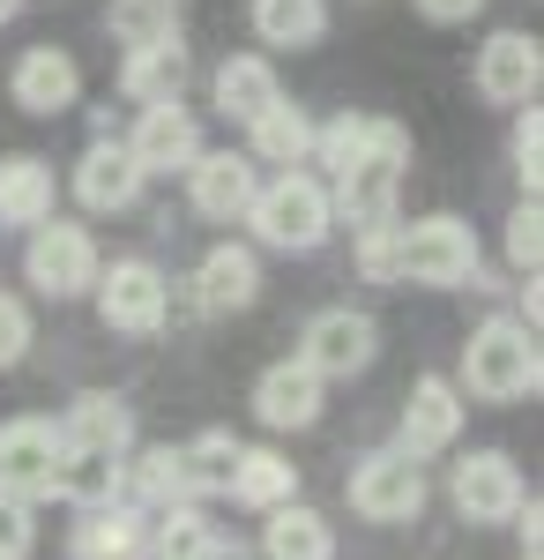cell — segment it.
<instances>
[{"instance_id":"1","label":"cell","mask_w":544,"mask_h":560,"mask_svg":"<svg viewBox=\"0 0 544 560\" xmlns=\"http://www.w3.org/2000/svg\"><path fill=\"white\" fill-rule=\"evenodd\" d=\"M537 329H522L515 314H493L485 329H470V345H462V396H477V404H515V396H530L537 388Z\"/></svg>"},{"instance_id":"2","label":"cell","mask_w":544,"mask_h":560,"mask_svg":"<svg viewBox=\"0 0 544 560\" xmlns=\"http://www.w3.org/2000/svg\"><path fill=\"white\" fill-rule=\"evenodd\" d=\"M395 284H425V292L477 284V232L448 210L418 217V224H395Z\"/></svg>"},{"instance_id":"3","label":"cell","mask_w":544,"mask_h":560,"mask_svg":"<svg viewBox=\"0 0 544 560\" xmlns=\"http://www.w3.org/2000/svg\"><path fill=\"white\" fill-rule=\"evenodd\" d=\"M247 224L261 232V247H284V255H314L321 240H329V187L314 173H284V179H269V187H253V202H247Z\"/></svg>"},{"instance_id":"4","label":"cell","mask_w":544,"mask_h":560,"mask_svg":"<svg viewBox=\"0 0 544 560\" xmlns=\"http://www.w3.org/2000/svg\"><path fill=\"white\" fill-rule=\"evenodd\" d=\"M403 165H411V135L395 128V120H374V150L351 165V173L335 179V202L358 232L366 224H395V187H403Z\"/></svg>"},{"instance_id":"5","label":"cell","mask_w":544,"mask_h":560,"mask_svg":"<svg viewBox=\"0 0 544 560\" xmlns=\"http://www.w3.org/2000/svg\"><path fill=\"white\" fill-rule=\"evenodd\" d=\"M97 240H90L83 224H60V217H45L31 224V247H23V277L38 284L45 300H83L90 284H97Z\"/></svg>"},{"instance_id":"6","label":"cell","mask_w":544,"mask_h":560,"mask_svg":"<svg viewBox=\"0 0 544 560\" xmlns=\"http://www.w3.org/2000/svg\"><path fill=\"white\" fill-rule=\"evenodd\" d=\"M60 471H68V441L52 419H8L0 427V493L45 501V493H60Z\"/></svg>"},{"instance_id":"7","label":"cell","mask_w":544,"mask_h":560,"mask_svg":"<svg viewBox=\"0 0 544 560\" xmlns=\"http://www.w3.org/2000/svg\"><path fill=\"white\" fill-rule=\"evenodd\" d=\"M97 322L105 329H120V337H157L172 314V284L150 269V261H113V269H97Z\"/></svg>"},{"instance_id":"8","label":"cell","mask_w":544,"mask_h":560,"mask_svg":"<svg viewBox=\"0 0 544 560\" xmlns=\"http://www.w3.org/2000/svg\"><path fill=\"white\" fill-rule=\"evenodd\" d=\"M374 359H380L374 314H351V306L314 314V322H306V337H298V366H306V374H321V382H351V374H366Z\"/></svg>"},{"instance_id":"9","label":"cell","mask_w":544,"mask_h":560,"mask_svg":"<svg viewBox=\"0 0 544 560\" xmlns=\"http://www.w3.org/2000/svg\"><path fill=\"white\" fill-rule=\"evenodd\" d=\"M351 509L366 523H411L425 509V471L403 448H374V456H358V471H351Z\"/></svg>"},{"instance_id":"10","label":"cell","mask_w":544,"mask_h":560,"mask_svg":"<svg viewBox=\"0 0 544 560\" xmlns=\"http://www.w3.org/2000/svg\"><path fill=\"white\" fill-rule=\"evenodd\" d=\"M456 509L462 523H515L522 516V501H530V486H522V471H515V456L507 448H470L456 464Z\"/></svg>"},{"instance_id":"11","label":"cell","mask_w":544,"mask_h":560,"mask_svg":"<svg viewBox=\"0 0 544 560\" xmlns=\"http://www.w3.org/2000/svg\"><path fill=\"white\" fill-rule=\"evenodd\" d=\"M462 433V388L440 382V374H425L418 388H411V404H403V427H395V448L411 456V464H425V456H448Z\"/></svg>"},{"instance_id":"12","label":"cell","mask_w":544,"mask_h":560,"mask_svg":"<svg viewBox=\"0 0 544 560\" xmlns=\"http://www.w3.org/2000/svg\"><path fill=\"white\" fill-rule=\"evenodd\" d=\"M537 83H544L537 38L500 31V38L477 45V97H485V105H537Z\"/></svg>"},{"instance_id":"13","label":"cell","mask_w":544,"mask_h":560,"mask_svg":"<svg viewBox=\"0 0 544 560\" xmlns=\"http://www.w3.org/2000/svg\"><path fill=\"white\" fill-rule=\"evenodd\" d=\"M60 441H68V456H113L120 464L127 448H134V411L113 388H83L68 404V419H60Z\"/></svg>"},{"instance_id":"14","label":"cell","mask_w":544,"mask_h":560,"mask_svg":"<svg viewBox=\"0 0 544 560\" xmlns=\"http://www.w3.org/2000/svg\"><path fill=\"white\" fill-rule=\"evenodd\" d=\"M253 158H239V150H202L194 165H187V195H194V210L210 217V224H232V217H247L253 202Z\"/></svg>"},{"instance_id":"15","label":"cell","mask_w":544,"mask_h":560,"mask_svg":"<svg viewBox=\"0 0 544 560\" xmlns=\"http://www.w3.org/2000/svg\"><path fill=\"white\" fill-rule=\"evenodd\" d=\"M127 158H134L142 173H187V165L202 158L194 113H187V105H142V128L127 142Z\"/></svg>"},{"instance_id":"16","label":"cell","mask_w":544,"mask_h":560,"mask_svg":"<svg viewBox=\"0 0 544 560\" xmlns=\"http://www.w3.org/2000/svg\"><path fill=\"white\" fill-rule=\"evenodd\" d=\"M8 90H15V105H23V113L52 120V113H68V105L83 97V68H75V60H68L60 45H31V52L15 60Z\"/></svg>"},{"instance_id":"17","label":"cell","mask_w":544,"mask_h":560,"mask_svg":"<svg viewBox=\"0 0 544 560\" xmlns=\"http://www.w3.org/2000/svg\"><path fill=\"white\" fill-rule=\"evenodd\" d=\"M68 553L75 560H150V516L127 509V501L83 509V523L68 530Z\"/></svg>"},{"instance_id":"18","label":"cell","mask_w":544,"mask_h":560,"mask_svg":"<svg viewBox=\"0 0 544 560\" xmlns=\"http://www.w3.org/2000/svg\"><path fill=\"white\" fill-rule=\"evenodd\" d=\"M194 300H202V314H247L253 300H261V261H253V247H210L202 255V269H194Z\"/></svg>"},{"instance_id":"19","label":"cell","mask_w":544,"mask_h":560,"mask_svg":"<svg viewBox=\"0 0 544 560\" xmlns=\"http://www.w3.org/2000/svg\"><path fill=\"white\" fill-rule=\"evenodd\" d=\"M253 411H261V427H314L321 419V374H306L298 359H276L261 382H253Z\"/></svg>"},{"instance_id":"20","label":"cell","mask_w":544,"mask_h":560,"mask_svg":"<svg viewBox=\"0 0 544 560\" xmlns=\"http://www.w3.org/2000/svg\"><path fill=\"white\" fill-rule=\"evenodd\" d=\"M142 179L150 173L127 158V142H90L75 165V195H83V210H127L142 195Z\"/></svg>"},{"instance_id":"21","label":"cell","mask_w":544,"mask_h":560,"mask_svg":"<svg viewBox=\"0 0 544 560\" xmlns=\"http://www.w3.org/2000/svg\"><path fill=\"white\" fill-rule=\"evenodd\" d=\"M187 75H194V60H187V45L165 38V45H134L120 68V90L134 97V105H179V90H187Z\"/></svg>"},{"instance_id":"22","label":"cell","mask_w":544,"mask_h":560,"mask_svg":"<svg viewBox=\"0 0 544 560\" xmlns=\"http://www.w3.org/2000/svg\"><path fill=\"white\" fill-rule=\"evenodd\" d=\"M261 553L269 560H335V530H329L321 509L284 501V509H269V523H261Z\"/></svg>"},{"instance_id":"23","label":"cell","mask_w":544,"mask_h":560,"mask_svg":"<svg viewBox=\"0 0 544 560\" xmlns=\"http://www.w3.org/2000/svg\"><path fill=\"white\" fill-rule=\"evenodd\" d=\"M52 217V165L45 158H0V224H15V232H31Z\"/></svg>"},{"instance_id":"24","label":"cell","mask_w":544,"mask_h":560,"mask_svg":"<svg viewBox=\"0 0 544 560\" xmlns=\"http://www.w3.org/2000/svg\"><path fill=\"white\" fill-rule=\"evenodd\" d=\"M253 38L276 52H306L329 38V0H253Z\"/></svg>"},{"instance_id":"25","label":"cell","mask_w":544,"mask_h":560,"mask_svg":"<svg viewBox=\"0 0 544 560\" xmlns=\"http://www.w3.org/2000/svg\"><path fill=\"white\" fill-rule=\"evenodd\" d=\"M284 90H276V68L261 60V52H232L224 68H216V113L224 120H253V113H269Z\"/></svg>"},{"instance_id":"26","label":"cell","mask_w":544,"mask_h":560,"mask_svg":"<svg viewBox=\"0 0 544 560\" xmlns=\"http://www.w3.org/2000/svg\"><path fill=\"white\" fill-rule=\"evenodd\" d=\"M232 471H239V441L224 427L194 433L187 448H179V493L187 501H202V493H232Z\"/></svg>"},{"instance_id":"27","label":"cell","mask_w":544,"mask_h":560,"mask_svg":"<svg viewBox=\"0 0 544 560\" xmlns=\"http://www.w3.org/2000/svg\"><path fill=\"white\" fill-rule=\"evenodd\" d=\"M247 135H253V158L261 165H306L314 158V120L298 113V105H269V113H253L247 120Z\"/></svg>"},{"instance_id":"28","label":"cell","mask_w":544,"mask_h":560,"mask_svg":"<svg viewBox=\"0 0 544 560\" xmlns=\"http://www.w3.org/2000/svg\"><path fill=\"white\" fill-rule=\"evenodd\" d=\"M232 493H239L247 509H261V516H269V509H284V501L298 493V471L284 464V456H276V448H239Z\"/></svg>"},{"instance_id":"29","label":"cell","mask_w":544,"mask_h":560,"mask_svg":"<svg viewBox=\"0 0 544 560\" xmlns=\"http://www.w3.org/2000/svg\"><path fill=\"white\" fill-rule=\"evenodd\" d=\"M150 560H224V546H216V530L187 501H172L165 516L150 523Z\"/></svg>"},{"instance_id":"30","label":"cell","mask_w":544,"mask_h":560,"mask_svg":"<svg viewBox=\"0 0 544 560\" xmlns=\"http://www.w3.org/2000/svg\"><path fill=\"white\" fill-rule=\"evenodd\" d=\"M105 31H113L127 52H134V45H165V38H179V0H113Z\"/></svg>"},{"instance_id":"31","label":"cell","mask_w":544,"mask_h":560,"mask_svg":"<svg viewBox=\"0 0 544 560\" xmlns=\"http://www.w3.org/2000/svg\"><path fill=\"white\" fill-rule=\"evenodd\" d=\"M366 150H374V120H366V113H335L329 128H314V158H321L335 179L351 173Z\"/></svg>"},{"instance_id":"32","label":"cell","mask_w":544,"mask_h":560,"mask_svg":"<svg viewBox=\"0 0 544 560\" xmlns=\"http://www.w3.org/2000/svg\"><path fill=\"white\" fill-rule=\"evenodd\" d=\"M537 255H544V217H537V202H522V210L507 217V261H515V277H537Z\"/></svg>"},{"instance_id":"33","label":"cell","mask_w":544,"mask_h":560,"mask_svg":"<svg viewBox=\"0 0 544 560\" xmlns=\"http://www.w3.org/2000/svg\"><path fill=\"white\" fill-rule=\"evenodd\" d=\"M358 269H366V284H395V224L358 232Z\"/></svg>"},{"instance_id":"34","label":"cell","mask_w":544,"mask_h":560,"mask_svg":"<svg viewBox=\"0 0 544 560\" xmlns=\"http://www.w3.org/2000/svg\"><path fill=\"white\" fill-rule=\"evenodd\" d=\"M31 538H38V523H31V501L0 493V560H23V553H31Z\"/></svg>"},{"instance_id":"35","label":"cell","mask_w":544,"mask_h":560,"mask_svg":"<svg viewBox=\"0 0 544 560\" xmlns=\"http://www.w3.org/2000/svg\"><path fill=\"white\" fill-rule=\"evenodd\" d=\"M544 158V120H537V105H530V113H522V120H515V173H522V187H530V195H537V165Z\"/></svg>"},{"instance_id":"36","label":"cell","mask_w":544,"mask_h":560,"mask_svg":"<svg viewBox=\"0 0 544 560\" xmlns=\"http://www.w3.org/2000/svg\"><path fill=\"white\" fill-rule=\"evenodd\" d=\"M23 351H31V306L15 292H0V366H15Z\"/></svg>"},{"instance_id":"37","label":"cell","mask_w":544,"mask_h":560,"mask_svg":"<svg viewBox=\"0 0 544 560\" xmlns=\"http://www.w3.org/2000/svg\"><path fill=\"white\" fill-rule=\"evenodd\" d=\"M477 8H485V0H418V15H425V23H470Z\"/></svg>"},{"instance_id":"38","label":"cell","mask_w":544,"mask_h":560,"mask_svg":"<svg viewBox=\"0 0 544 560\" xmlns=\"http://www.w3.org/2000/svg\"><path fill=\"white\" fill-rule=\"evenodd\" d=\"M15 8H23V0H0V23H8V15H15Z\"/></svg>"}]
</instances>
